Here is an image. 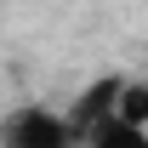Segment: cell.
I'll return each instance as SVG.
<instances>
[{"label":"cell","mask_w":148,"mask_h":148,"mask_svg":"<svg viewBox=\"0 0 148 148\" xmlns=\"http://www.w3.org/2000/svg\"><path fill=\"white\" fill-rule=\"evenodd\" d=\"M0 143L6 148H74V125L69 114L46 108V103H23L0 120Z\"/></svg>","instance_id":"1"},{"label":"cell","mask_w":148,"mask_h":148,"mask_svg":"<svg viewBox=\"0 0 148 148\" xmlns=\"http://www.w3.org/2000/svg\"><path fill=\"white\" fill-rule=\"evenodd\" d=\"M120 97H125V80H120V74H103V80H91L86 91L74 97V108H69L74 143H86V148H91L97 137L120 120Z\"/></svg>","instance_id":"2"},{"label":"cell","mask_w":148,"mask_h":148,"mask_svg":"<svg viewBox=\"0 0 148 148\" xmlns=\"http://www.w3.org/2000/svg\"><path fill=\"white\" fill-rule=\"evenodd\" d=\"M120 120H125V125H137V131H148V80H125Z\"/></svg>","instance_id":"3"},{"label":"cell","mask_w":148,"mask_h":148,"mask_svg":"<svg viewBox=\"0 0 148 148\" xmlns=\"http://www.w3.org/2000/svg\"><path fill=\"white\" fill-rule=\"evenodd\" d=\"M91 148H148V131H137V125H125V120H114L103 137H97Z\"/></svg>","instance_id":"4"}]
</instances>
